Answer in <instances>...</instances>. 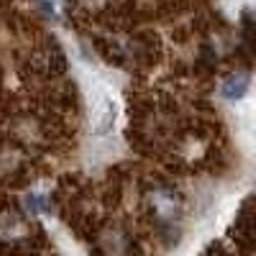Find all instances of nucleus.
I'll use <instances>...</instances> for the list:
<instances>
[{
    "label": "nucleus",
    "mask_w": 256,
    "mask_h": 256,
    "mask_svg": "<svg viewBox=\"0 0 256 256\" xmlns=\"http://www.w3.org/2000/svg\"><path fill=\"white\" fill-rule=\"evenodd\" d=\"M246 90H248V80L246 77H233V80H228V84L223 88V95L228 100H238V98L246 95Z\"/></svg>",
    "instance_id": "obj_2"
},
{
    "label": "nucleus",
    "mask_w": 256,
    "mask_h": 256,
    "mask_svg": "<svg viewBox=\"0 0 256 256\" xmlns=\"http://www.w3.org/2000/svg\"><path fill=\"white\" fill-rule=\"evenodd\" d=\"M38 6H41V10H44L46 16H52V18L64 16V8H67L64 0H38Z\"/></svg>",
    "instance_id": "obj_3"
},
{
    "label": "nucleus",
    "mask_w": 256,
    "mask_h": 256,
    "mask_svg": "<svg viewBox=\"0 0 256 256\" xmlns=\"http://www.w3.org/2000/svg\"><path fill=\"white\" fill-rule=\"evenodd\" d=\"M113 118H116L113 102H110V100H102L100 110L95 113V120H98V128H95V131H98V134H108L110 128H113Z\"/></svg>",
    "instance_id": "obj_1"
}]
</instances>
